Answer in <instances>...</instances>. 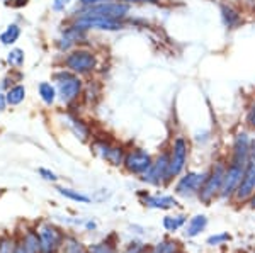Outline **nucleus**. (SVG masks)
I'll list each match as a JSON object with an SVG mask.
<instances>
[{"label":"nucleus","mask_w":255,"mask_h":253,"mask_svg":"<svg viewBox=\"0 0 255 253\" xmlns=\"http://www.w3.org/2000/svg\"><path fill=\"white\" fill-rule=\"evenodd\" d=\"M204 178H206V172H194V170H187L182 175L175 178L174 194L179 197H197L201 185H203Z\"/></svg>","instance_id":"9d476101"},{"label":"nucleus","mask_w":255,"mask_h":253,"mask_svg":"<svg viewBox=\"0 0 255 253\" xmlns=\"http://www.w3.org/2000/svg\"><path fill=\"white\" fill-rule=\"evenodd\" d=\"M70 3H72V0H53L51 9L53 12H56V14H61V12H65L68 9Z\"/></svg>","instance_id":"72a5a7b5"},{"label":"nucleus","mask_w":255,"mask_h":253,"mask_svg":"<svg viewBox=\"0 0 255 253\" xmlns=\"http://www.w3.org/2000/svg\"><path fill=\"white\" fill-rule=\"evenodd\" d=\"M14 253H24V250H22V247L19 245V242H17V247H15V252Z\"/></svg>","instance_id":"a19ab883"},{"label":"nucleus","mask_w":255,"mask_h":253,"mask_svg":"<svg viewBox=\"0 0 255 253\" xmlns=\"http://www.w3.org/2000/svg\"><path fill=\"white\" fill-rule=\"evenodd\" d=\"M153 155L148 153L145 148L141 146H131L128 148L126 152V158H125V163H123V169L126 170L129 175L133 177H141L148 172V169L151 167L153 163Z\"/></svg>","instance_id":"6e6552de"},{"label":"nucleus","mask_w":255,"mask_h":253,"mask_svg":"<svg viewBox=\"0 0 255 253\" xmlns=\"http://www.w3.org/2000/svg\"><path fill=\"white\" fill-rule=\"evenodd\" d=\"M123 2L134 5V3H153V5H160V0H123Z\"/></svg>","instance_id":"c9c22d12"},{"label":"nucleus","mask_w":255,"mask_h":253,"mask_svg":"<svg viewBox=\"0 0 255 253\" xmlns=\"http://www.w3.org/2000/svg\"><path fill=\"white\" fill-rule=\"evenodd\" d=\"M77 2H79V7H92V5H97V3L113 2V0H77Z\"/></svg>","instance_id":"f704fd0d"},{"label":"nucleus","mask_w":255,"mask_h":253,"mask_svg":"<svg viewBox=\"0 0 255 253\" xmlns=\"http://www.w3.org/2000/svg\"><path fill=\"white\" fill-rule=\"evenodd\" d=\"M126 152H128V148L125 145H121V143H114L113 150L109 152V155L106 157L104 162L109 163L111 167H116V169H119V167H123V163H125Z\"/></svg>","instance_id":"a878e982"},{"label":"nucleus","mask_w":255,"mask_h":253,"mask_svg":"<svg viewBox=\"0 0 255 253\" xmlns=\"http://www.w3.org/2000/svg\"><path fill=\"white\" fill-rule=\"evenodd\" d=\"M60 253H89V247L82 240H79V236L67 233Z\"/></svg>","instance_id":"4be33fe9"},{"label":"nucleus","mask_w":255,"mask_h":253,"mask_svg":"<svg viewBox=\"0 0 255 253\" xmlns=\"http://www.w3.org/2000/svg\"><path fill=\"white\" fill-rule=\"evenodd\" d=\"M77 26L84 27L85 31H104V32H119L126 29L128 20H118V19H104V17H77L70 19Z\"/></svg>","instance_id":"f8f14e48"},{"label":"nucleus","mask_w":255,"mask_h":253,"mask_svg":"<svg viewBox=\"0 0 255 253\" xmlns=\"http://www.w3.org/2000/svg\"><path fill=\"white\" fill-rule=\"evenodd\" d=\"M230 240H232V236L228 233H216V235L209 236L206 240V245H209V247H218V245H225L226 242H230Z\"/></svg>","instance_id":"7c9ffc66"},{"label":"nucleus","mask_w":255,"mask_h":253,"mask_svg":"<svg viewBox=\"0 0 255 253\" xmlns=\"http://www.w3.org/2000/svg\"><path fill=\"white\" fill-rule=\"evenodd\" d=\"M17 233V242L22 247L24 253H41V243H39V235L34 224H26Z\"/></svg>","instance_id":"dca6fc26"},{"label":"nucleus","mask_w":255,"mask_h":253,"mask_svg":"<svg viewBox=\"0 0 255 253\" xmlns=\"http://www.w3.org/2000/svg\"><path fill=\"white\" fill-rule=\"evenodd\" d=\"M250 145H252V136L247 129H238L232 138L230 152L226 160L232 163H238L242 167H247L250 162Z\"/></svg>","instance_id":"1a4fd4ad"},{"label":"nucleus","mask_w":255,"mask_h":253,"mask_svg":"<svg viewBox=\"0 0 255 253\" xmlns=\"http://www.w3.org/2000/svg\"><path fill=\"white\" fill-rule=\"evenodd\" d=\"M191 143L182 133L175 134L170 143V180L174 182L179 175H182L187 169Z\"/></svg>","instance_id":"0eeeda50"},{"label":"nucleus","mask_w":255,"mask_h":253,"mask_svg":"<svg viewBox=\"0 0 255 253\" xmlns=\"http://www.w3.org/2000/svg\"><path fill=\"white\" fill-rule=\"evenodd\" d=\"M101 93H102V85L99 84V80H90L89 84L85 82V88H84L82 100L94 105L99 99H101Z\"/></svg>","instance_id":"bb28decb"},{"label":"nucleus","mask_w":255,"mask_h":253,"mask_svg":"<svg viewBox=\"0 0 255 253\" xmlns=\"http://www.w3.org/2000/svg\"><path fill=\"white\" fill-rule=\"evenodd\" d=\"M85 228H87V230H96L97 223L96 221H87V223H85Z\"/></svg>","instance_id":"58836bf2"},{"label":"nucleus","mask_w":255,"mask_h":253,"mask_svg":"<svg viewBox=\"0 0 255 253\" xmlns=\"http://www.w3.org/2000/svg\"><path fill=\"white\" fill-rule=\"evenodd\" d=\"M245 126L250 129V131L255 133V95L250 100L249 107H247V114H245Z\"/></svg>","instance_id":"c756f323"},{"label":"nucleus","mask_w":255,"mask_h":253,"mask_svg":"<svg viewBox=\"0 0 255 253\" xmlns=\"http://www.w3.org/2000/svg\"><path fill=\"white\" fill-rule=\"evenodd\" d=\"M89 253H119L116 236L111 235V236H108V238L101 240V242L90 245Z\"/></svg>","instance_id":"b1692460"},{"label":"nucleus","mask_w":255,"mask_h":253,"mask_svg":"<svg viewBox=\"0 0 255 253\" xmlns=\"http://www.w3.org/2000/svg\"><path fill=\"white\" fill-rule=\"evenodd\" d=\"M146 250V245L138 242V240H133L131 243H128L125 247V250H123L121 253H145Z\"/></svg>","instance_id":"473e14b6"},{"label":"nucleus","mask_w":255,"mask_h":253,"mask_svg":"<svg viewBox=\"0 0 255 253\" xmlns=\"http://www.w3.org/2000/svg\"><path fill=\"white\" fill-rule=\"evenodd\" d=\"M34 226L39 235L41 253H60L65 242V236H67L63 228L53 221H46V219L38 221Z\"/></svg>","instance_id":"423d86ee"},{"label":"nucleus","mask_w":255,"mask_h":253,"mask_svg":"<svg viewBox=\"0 0 255 253\" xmlns=\"http://www.w3.org/2000/svg\"><path fill=\"white\" fill-rule=\"evenodd\" d=\"M249 206L252 207V209H255V194L252 195V199H250V201H249Z\"/></svg>","instance_id":"ea45409f"},{"label":"nucleus","mask_w":255,"mask_h":253,"mask_svg":"<svg viewBox=\"0 0 255 253\" xmlns=\"http://www.w3.org/2000/svg\"><path fill=\"white\" fill-rule=\"evenodd\" d=\"M5 60H7V63H9V67L20 68L24 65V61H26V53H24V50H20V48H10Z\"/></svg>","instance_id":"c85d7f7f"},{"label":"nucleus","mask_w":255,"mask_h":253,"mask_svg":"<svg viewBox=\"0 0 255 253\" xmlns=\"http://www.w3.org/2000/svg\"><path fill=\"white\" fill-rule=\"evenodd\" d=\"M27 90L24 84H14L9 90H5V97H7V104L9 107H15V105H20L24 100H26Z\"/></svg>","instance_id":"412c9836"},{"label":"nucleus","mask_w":255,"mask_h":253,"mask_svg":"<svg viewBox=\"0 0 255 253\" xmlns=\"http://www.w3.org/2000/svg\"><path fill=\"white\" fill-rule=\"evenodd\" d=\"M228 162V160H226ZM247 167H242L238 163H226V172H225V178H223V185H221L220 190V201H232L233 195H235L238 185L242 182V177L245 173Z\"/></svg>","instance_id":"9b49d317"},{"label":"nucleus","mask_w":255,"mask_h":253,"mask_svg":"<svg viewBox=\"0 0 255 253\" xmlns=\"http://www.w3.org/2000/svg\"><path fill=\"white\" fill-rule=\"evenodd\" d=\"M254 253H255V252H254Z\"/></svg>","instance_id":"37998d69"},{"label":"nucleus","mask_w":255,"mask_h":253,"mask_svg":"<svg viewBox=\"0 0 255 253\" xmlns=\"http://www.w3.org/2000/svg\"><path fill=\"white\" fill-rule=\"evenodd\" d=\"M61 67L73 72L82 79L92 77L99 70V55L92 48L82 44V46H77L72 51L65 53L61 58Z\"/></svg>","instance_id":"f03ea898"},{"label":"nucleus","mask_w":255,"mask_h":253,"mask_svg":"<svg viewBox=\"0 0 255 253\" xmlns=\"http://www.w3.org/2000/svg\"><path fill=\"white\" fill-rule=\"evenodd\" d=\"M20 26L17 22H10L9 26L5 27L2 32H0V44H3V46H14L15 43L19 41L20 38Z\"/></svg>","instance_id":"5701e85b"},{"label":"nucleus","mask_w":255,"mask_h":253,"mask_svg":"<svg viewBox=\"0 0 255 253\" xmlns=\"http://www.w3.org/2000/svg\"><path fill=\"white\" fill-rule=\"evenodd\" d=\"M187 223V218L184 214H167L162 219V226L167 233H177L180 228H184Z\"/></svg>","instance_id":"393cba45"},{"label":"nucleus","mask_w":255,"mask_h":253,"mask_svg":"<svg viewBox=\"0 0 255 253\" xmlns=\"http://www.w3.org/2000/svg\"><path fill=\"white\" fill-rule=\"evenodd\" d=\"M145 253H150V248H146V250H145Z\"/></svg>","instance_id":"79ce46f5"},{"label":"nucleus","mask_w":255,"mask_h":253,"mask_svg":"<svg viewBox=\"0 0 255 253\" xmlns=\"http://www.w3.org/2000/svg\"><path fill=\"white\" fill-rule=\"evenodd\" d=\"M67 124L68 128L72 129V133L75 134L77 138H79L80 141H89L90 138H92V133H90V128L89 124L82 119L80 116H75V114H67Z\"/></svg>","instance_id":"f3484780"},{"label":"nucleus","mask_w":255,"mask_h":253,"mask_svg":"<svg viewBox=\"0 0 255 253\" xmlns=\"http://www.w3.org/2000/svg\"><path fill=\"white\" fill-rule=\"evenodd\" d=\"M38 95L41 102H43L46 107H53L58 100V92H56V87L53 82H39L38 85Z\"/></svg>","instance_id":"a211bd4d"},{"label":"nucleus","mask_w":255,"mask_h":253,"mask_svg":"<svg viewBox=\"0 0 255 253\" xmlns=\"http://www.w3.org/2000/svg\"><path fill=\"white\" fill-rule=\"evenodd\" d=\"M250 162L255 163V136H252V145H250Z\"/></svg>","instance_id":"4c0bfd02"},{"label":"nucleus","mask_w":255,"mask_h":253,"mask_svg":"<svg viewBox=\"0 0 255 253\" xmlns=\"http://www.w3.org/2000/svg\"><path fill=\"white\" fill-rule=\"evenodd\" d=\"M254 194H255V163L249 162L244 177H242L240 185H238L232 201L235 204H249Z\"/></svg>","instance_id":"ddd939ff"},{"label":"nucleus","mask_w":255,"mask_h":253,"mask_svg":"<svg viewBox=\"0 0 255 253\" xmlns=\"http://www.w3.org/2000/svg\"><path fill=\"white\" fill-rule=\"evenodd\" d=\"M38 175L43 180H46V182H51V183H56L60 180V177H58V173L56 172H53L51 169H44V167H39L38 169Z\"/></svg>","instance_id":"2f4dec72"},{"label":"nucleus","mask_w":255,"mask_h":253,"mask_svg":"<svg viewBox=\"0 0 255 253\" xmlns=\"http://www.w3.org/2000/svg\"><path fill=\"white\" fill-rule=\"evenodd\" d=\"M208 226V218L204 214H196L186 223V236L187 238H196L197 235H201Z\"/></svg>","instance_id":"aec40b11"},{"label":"nucleus","mask_w":255,"mask_h":253,"mask_svg":"<svg viewBox=\"0 0 255 253\" xmlns=\"http://www.w3.org/2000/svg\"><path fill=\"white\" fill-rule=\"evenodd\" d=\"M129 3L123 0H113V2L97 3L92 7H77L70 19L77 17H104V19H118V20H128L131 12Z\"/></svg>","instance_id":"7ed1b4c3"},{"label":"nucleus","mask_w":255,"mask_h":253,"mask_svg":"<svg viewBox=\"0 0 255 253\" xmlns=\"http://www.w3.org/2000/svg\"><path fill=\"white\" fill-rule=\"evenodd\" d=\"M226 158H218L213 162L211 169L206 172V178H204L203 185H201L199 192H197V199L204 204L209 206L213 201H216L220 197V190L223 185V178L226 172Z\"/></svg>","instance_id":"20e7f679"},{"label":"nucleus","mask_w":255,"mask_h":253,"mask_svg":"<svg viewBox=\"0 0 255 253\" xmlns=\"http://www.w3.org/2000/svg\"><path fill=\"white\" fill-rule=\"evenodd\" d=\"M139 202L145 207L150 209H158V211H168L174 209L179 206V201L174 195H167V194H150V192H139Z\"/></svg>","instance_id":"2eb2a0df"},{"label":"nucleus","mask_w":255,"mask_h":253,"mask_svg":"<svg viewBox=\"0 0 255 253\" xmlns=\"http://www.w3.org/2000/svg\"><path fill=\"white\" fill-rule=\"evenodd\" d=\"M139 180L151 187H167L170 185V146L162 148L153 158V163L148 169L145 175L139 177Z\"/></svg>","instance_id":"39448f33"},{"label":"nucleus","mask_w":255,"mask_h":253,"mask_svg":"<svg viewBox=\"0 0 255 253\" xmlns=\"http://www.w3.org/2000/svg\"><path fill=\"white\" fill-rule=\"evenodd\" d=\"M56 192H58L61 197H65L67 201L77 202V204H90L92 202V197L77 189H72V187H65V185H58L56 187Z\"/></svg>","instance_id":"6ab92c4d"},{"label":"nucleus","mask_w":255,"mask_h":253,"mask_svg":"<svg viewBox=\"0 0 255 253\" xmlns=\"http://www.w3.org/2000/svg\"><path fill=\"white\" fill-rule=\"evenodd\" d=\"M220 9V19L221 24L226 31H237L244 26L245 17H244V12H242L235 3L232 2H220L218 5Z\"/></svg>","instance_id":"4468645a"},{"label":"nucleus","mask_w":255,"mask_h":253,"mask_svg":"<svg viewBox=\"0 0 255 253\" xmlns=\"http://www.w3.org/2000/svg\"><path fill=\"white\" fill-rule=\"evenodd\" d=\"M17 247V233H0V253H14Z\"/></svg>","instance_id":"cd10ccee"},{"label":"nucleus","mask_w":255,"mask_h":253,"mask_svg":"<svg viewBox=\"0 0 255 253\" xmlns=\"http://www.w3.org/2000/svg\"><path fill=\"white\" fill-rule=\"evenodd\" d=\"M9 107L7 104V97H5V92H0V112H3L5 109Z\"/></svg>","instance_id":"e433bc0d"},{"label":"nucleus","mask_w":255,"mask_h":253,"mask_svg":"<svg viewBox=\"0 0 255 253\" xmlns=\"http://www.w3.org/2000/svg\"><path fill=\"white\" fill-rule=\"evenodd\" d=\"M51 80L56 87V92H58V100L65 107H73L84 95V79L75 75L73 72L67 70V68L61 67L53 72Z\"/></svg>","instance_id":"f257e3e1"}]
</instances>
